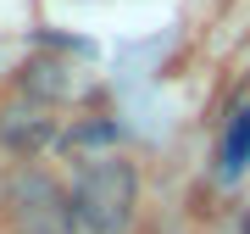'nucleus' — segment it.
I'll return each instance as SVG.
<instances>
[{
  "mask_svg": "<svg viewBox=\"0 0 250 234\" xmlns=\"http://www.w3.org/2000/svg\"><path fill=\"white\" fill-rule=\"evenodd\" d=\"M67 207H72V223L78 234H123L134 223V207H139V179L123 156H100L78 173V184L67 189Z\"/></svg>",
  "mask_w": 250,
  "mask_h": 234,
  "instance_id": "f257e3e1",
  "label": "nucleus"
},
{
  "mask_svg": "<svg viewBox=\"0 0 250 234\" xmlns=\"http://www.w3.org/2000/svg\"><path fill=\"white\" fill-rule=\"evenodd\" d=\"M11 234H78L67 195L45 173H22L11 179Z\"/></svg>",
  "mask_w": 250,
  "mask_h": 234,
  "instance_id": "f03ea898",
  "label": "nucleus"
},
{
  "mask_svg": "<svg viewBox=\"0 0 250 234\" xmlns=\"http://www.w3.org/2000/svg\"><path fill=\"white\" fill-rule=\"evenodd\" d=\"M50 134H56V123H50V117H34V112H17V117H6V123H0V140L22 145V151H39Z\"/></svg>",
  "mask_w": 250,
  "mask_h": 234,
  "instance_id": "7ed1b4c3",
  "label": "nucleus"
},
{
  "mask_svg": "<svg viewBox=\"0 0 250 234\" xmlns=\"http://www.w3.org/2000/svg\"><path fill=\"white\" fill-rule=\"evenodd\" d=\"M217 156H223V173H228V179L250 167V106H245V112L228 123V134H223V151H217Z\"/></svg>",
  "mask_w": 250,
  "mask_h": 234,
  "instance_id": "20e7f679",
  "label": "nucleus"
}]
</instances>
